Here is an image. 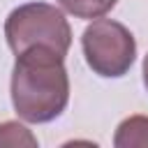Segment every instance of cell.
<instances>
[{
    "label": "cell",
    "mask_w": 148,
    "mask_h": 148,
    "mask_svg": "<svg viewBox=\"0 0 148 148\" xmlns=\"http://www.w3.org/2000/svg\"><path fill=\"white\" fill-rule=\"evenodd\" d=\"M5 37L14 53H21L30 46H49L60 56H67L72 28L56 5L25 2L9 12L5 21Z\"/></svg>",
    "instance_id": "2"
},
{
    "label": "cell",
    "mask_w": 148,
    "mask_h": 148,
    "mask_svg": "<svg viewBox=\"0 0 148 148\" xmlns=\"http://www.w3.org/2000/svg\"><path fill=\"white\" fill-rule=\"evenodd\" d=\"M0 148H37V136L16 120L0 123Z\"/></svg>",
    "instance_id": "5"
},
{
    "label": "cell",
    "mask_w": 148,
    "mask_h": 148,
    "mask_svg": "<svg viewBox=\"0 0 148 148\" xmlns=\"http://www.w3.org/2000/svg\"><path fill=\"white\" fill-rule=\"evenodd\" d=\"M143 86H146V90H148V53H146V58H143Z\"/></svg>",
    "instance_id": "7"
},
{
    "label": "cell",
    "mask_w": 148,
    "mask_h": 148,
    "mask_svg": "<svg viewBox=\"0 0 148 148\" xmlns=\"http://www.w3.org/2000/svg\"><path fill=\"white\" fill-rule=\"evenodd\" d=\"M65 12L76 18H99L109 14L118 0H58Z\"/></svg>",
    "instance_id": "6"
},
{
    "label": "cell",
    "mask_w": 148,
    "mask_h": 148,
    "mask_svg": "<svg viewBox=\"0 0 148 148\" xmlns=\"http://www.w3.org/2000/svg\"><path fill=\"white\" fill-rule=\"evenodd\" d=\"M69 102L65 56L49 46H30L16 53L12 69V104L25 123H51Z\"/></svg>",
    "instance_id": "1"
},
{
    "label": "cell",
    "mask_w": 148,
    "mask_h": 148,
    "mask_svg": "<svg viewBox=\"0 0 148 148\" xmlns=\"http://www.w3.org/2000/svg\"><path fill=\"white\" fill-rule=\"evenodd\" d=\"M116 148H148V116L125 118L113 134Z\"/></svg>",
    "instance_id": "4"
},
{
    "label": "cell",
    "mask_w": 148,
    "mask_h": 148,
    "mask_svg": "<svg viewBox=\"0 0 148 148\" xmlns=\"http://www.w3.org/2000/svg\"><path fill=\"white\" fill-rule=\"evenodd\" d=\"M81 49L88 67L104 79L125 76L136 60L134 35L113 18H95L81 35Z\"/></svg>",
    "instance_id": "3"
}]
</instances>
